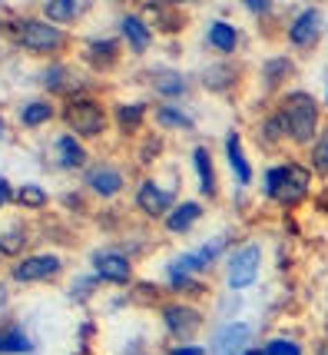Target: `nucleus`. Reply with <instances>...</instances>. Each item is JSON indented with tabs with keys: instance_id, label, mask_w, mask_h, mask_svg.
Segmentation results:
<instances>
[{
	"instance_id": "obj_1",
	"label": "nucleus",
	"mask_w": 328,
	"mask_h": 355,
	"mask_svg": "<svg viewBox=\"0 0 328 355\" xmlns=\"http://www.w3.org/2000/svg\"><path fill=\"white\" fill-rule=\"evenodd\" d=\"M282 123L295 143H312L318 130V103L309 93H289L282 103Z\"/></svg>"
},
{
	"instance_id": "obj_2",
	"label": "nucleus",
	"mask_w": 328,
	"mask_h": 355,
	"mask_svg": "<svg viewBox=\"0 0 328 355\" xmlns=\"http://www.w3.org/2000/svg\"><path fill=\"white\" fill-rule=\"evenodd\" d=\"M266 193L282 206H295L309 193V173L302 166H275L266 173Z\"/></svg>"
},
{
	"instance_id": "obj_3",
	"label": "nucleus",
	"mask_w": 328,
	"mask_h": 355,
	"mask_svg": "<svg viewBox=\"0 0 328 355\" xmlns=\"http://www.w3.org/2000/svg\"><path fill=\"white\" fill-rule=\"evenodd\" d=\"M20 44L33 50V53H57L66 44V37L47 20H24L20 24Z\"/></svg>"
},
{
	"instance_id": "obj_4",
	"label": "nucleus",
	"mask_w": 328,
	"mask_h": 355,
	"mask_svg": "<svg viewBox=\"0 0 328 355\" xmlns=\"http://www.w3.org/2000/svg\"><path fill=\"white\" fill-rule=\"evenodd\" d=\"M259 263H262V249H259V243L239 246L233 252V259H229V286H233V289L252 286V279L259 276Z\"/></svg>"
},
{
	"instance_id": "obj_5",
	"label": "nucleus",
	"mask_w": 328,
	"mask_h": 355,
	"mask_svg": "<svg viewBox=\"0 0 328 355\" xmlns=\"http://www.w3.org/2000/svg\"><path fill=\"white\" fill-rule=\"evenodd\" d=\"M63 116H66V126H73V133H80V137H96V133H103V126H107L103 110L96 107V103H90V100L70 103V107L63 110Z\"/></svg>"
},
{
	"instance_id": "obj_6",
	"label": "nucleus",
	"mask_w": 328,
	"mask_h": 355,
	"mask_svg": "<svg viewBox=\"0 0 328 355\" xmlns=\"http://www.w3.org/2000/svg\"><path fill=\"white\" fill-rule=\"evenodd\" d=\"M318 33H322V14H318L315 7H309V10H302V14L292 20V27H289V40L305 50V46H315Z\"/></svg>"
},
{
	"instance_id": "obj_7",
	"label": "nucleus",
	"mask_w": 328,
	"mask_h": 355,
	"mask_svg": "<svg viewBox=\"0 0 328 355\" xmlns=\"http://www.w3.org/2000/svg\"><path fill=\"white\" fill-rule=\"evenodd\" d=\"M60 259L57 256H30V259H20L14 269V279L20 282H37V279H50L60 272Z\"/></svg>"
},
{
	"instance_id": "obj_8",
	"label": "nucleus",
	"mask_w": 328,
	"mask_h": 355,
	"mask_svg": "<svg viewBox=\"0 0 328 355\" xmlns=\"http://www.w3.org/2000/svg\"><path fill=\"white\" fill-rule=\"evenodd\" d=\"M166 325H170L172 336L192 339V336L199 332V325H203V315L192 309V306H170V309H166Z\"/></svg>"
},
{
	"instance_id": "obj_9",
	"label": "nucleus",
	"mask_w": 328,
	"mask_h": 355,
	"mask_svg": "<svg viewBox=\"0 0 328 355\" xmlns=\"http://www.w3.org/2000/svg\"><path fill=\"white\" fill-rule=\"evenodd\" d=\"M249 336H252V329L246 322L226 325V329L216 336V342H212V352L216 355H239L246 345H249Z\"/></svg>"
},
{
	"instance_id": "obj_10",
	"label": "nucleus",
	"mask_w": 328,
	"mask_h": 355,
	"mask_svg": "<svg viewBox=\"0 0 328 355\" xmlns=\"http://www.w3.org/2000/svg\"><path fill=\"white\" fill-rule=\"evenodd\" d=\"M136 206H140L146 216H166L170 213V206H172V196L170 193H163L153 180H146V183L140 186V193H136Z\"/></svg>"
},
{
	"instance_id": "obj_11",
	"label": "nucleus",
	"mask_w": 328,
	"mask_h": 355,
	"mask_svg": "<svg viewBox=\"0 0 328 355\" xmlns=\"http://www.w3.org/2000/svg\"><path fill=\"white\" fill-rule=\"evenodd\" d=\"M86 183L100 196H116L123 189V173L113 170V166H93V170L86 173Z\"/></svg>"
},
{
	"instance_id": "obj_12",
	"label": "nucleus",
	"mask_w": 328,
	"mask_h": 355,
	"mask_svg": "<svg viewBox=\"0 0 328 355\" xmlns=\"http://www.w3.org/2000/svg\"><path fill=\"white\" fill-rule=\"evenodd\" d=\"M93 269L100 279H113V282H126V279H129V259H126V256H116V252L96 256Z\"/></svg>"
},
{
	"instance_id": "obj_13",
	"label": "nucleus",
	"mask_w": 328,
	"mask_h": 355,
	"mask_svg": "<svg viewBox=\"0 0 328 355\" xmlns=\"http://www.w3.org/2000/svg\"><path fill=\"white\" fill-rule=\"evenodd\" d=\"M123 37L129 40V46H133L136 53H143V50L149 46V40H153V33H149V27H146V20H140L136 14L123 17Z\"/></svg>"
},
{
	"instance_id": "obj_14",
	"label": "nucleus",
	"mask_w": 328,
	"mask_h": 355,
	"mask_svg": "<svg viewBox=\"0 0 328 355\" xmlns=\"http://www.w3.org/2000/svg\"><path fill=\"white\" fill-rule=\"evenodd\" d=\"M86 10H90L86 0H50L47 3V20L70 24V20H77L80 14H86Z\"/></svg>"
},
{
	"instance_id": "obj_15",
	"label": "nucleus",
	"mask_w": 328,
	"mask_h": 355,
	"mask_svg": "<svg viewBox=\"0 0 328 355\" xmlns=\"http://www.w3.org/2000/svg\"><path fill=\"white\" fill-rule=\"evenodd\" d=\"M199 213H203L199 202H183V206H176L170 216H166V230L170 232H186L189 226L199 219Z\"/></svg>"
},
{
	"instance_id": "obj_16",
	"label": "nucleus",
	"mask_w": 328,
	"mask_h": 355,
	"mask_svg": "<svg viewBox=\"0 0 328 355\" xmlns=\"http://www.w3.org/2000/svg\"><path fill=\"white\" fill-rule=\"evenodd\" d=\"M226 153H229V166L235 170V180L246 186L252 180V170L249 163H246V156H242V146H239V133H229L226 137Z\"/></svg>"
},
{
	"instance_id": "obj_17",
	"label": "nucleus",
	"mask_w": 328,
	"mask_h": 355,
	"mask_svg": "<svg viewBox=\"0 0 328 355\" xmlns=\"http://www.w3.org/2000/svg\"><path fill=\"white\" fill-rule=\"evenodd\" d=\"M196 170H199V186H203L206 196H216V170H212V159H209V150L206 146H196Z\"/></svg>"
},
{
	"instance_id": "obj_18",
	"label": "nucleus",
	"mask_w": 328,
	"mask_h": 355,
	"mask_svg": "<svg viewBox=\"0 0 328 355\" xmlns=\"http://www.w3.org/2000/svg\"><path fill=\"white\" fill-rule=\"evenodd\" d=\"M209 44L216 46L219 53H233L235 44H239V33L229 27V24H222V20H216L212 27H209Z\"/></svg>"
},
{
	"instance_id": "obj_19",
	"label": "nucleus",
	"mask_w": 328,
	"mask_h": 355,
	"mask_svg": "<svg viewBox=\"0 0 328 355\" xmlns=\"http://www.w3.org/2000/svg\"><path fill=\"white\" fill-rule=\"evenodd\" d=\"M57 150H60L63 166H83V163H86V150H83V146H80V139H73L70 133L57 139Z\"/></svg>"
},
{
	"instance_id": "obj_20",
	"label": "nucleus",
	"mask_w": 328,
	"mask_h": 355,
	"mask_svg": "<svg viewBox=\"0 0 328 355\" xmlns=\"http://www.w3.org/2000/svg\"><path fill=\"white\" fill-rule=\"evenodd\" d=\"M14 200L20 202V206H30V209H40V206H47V189H40V186H20L14 193Z\"/></svg>"
},
{
	"instance_id": "obj_21",
	"label": "nucleus",
	"mask_w": 328,
	"mask_h": 355,
	"mask_svg": "<svg viewBox=\"0 0 328 355\" xmlns=\"http://www.w3.org/2000/svg\"><path fill=\"white\" fill-rule=\"evenodd\" d=\"M153 87H156L163 96H179V93L186 90V80L179 77V73H172V70H163V73L153 80Z\"/></svg>"
},
{
	"instance_id": "obj_22",
	"label": "nucleus",
	"mask_w": 328,
	"mask_h": 355,
	"mask_svg": "<svg viewBox=\"0 0 328 355\" xmlns=\"http://www.w3.org/2000/svg\"><path fill=\"white\" fill-rule=\"evenodd\" d=\"M312 166H315V173L328 176V126L315 137V143H312Z\"/></svg>"
},
{
	"instance_id": "obj_23",
	"label": "nucleus",
	"mask_w": 328,
	"mask_h": 355,
	"mask_svg": "<svg viewBox=\"0 0 328 355\" xmlns=\"http://www.w3.org/2000/svg\"><path fill=\"white\" fill-rule=\"evenodd\" d=\"M159 126H170V130H192V120H189L186 113H179L176 107H163L156 113Z\"/></svg>"
},
{
	"instance_id": "obj_24",
	"label": "nucleus",
	"mask_w": 328,
	"mask_h": 355,
	"mask_svg": "<svg viewBox=\"0 0 328 355\" xmlns=\"http://www.w3.org/2000/svg\"><path fill=\"white\" fill-rule=\"evenodd\" d=\"M30 349H33L30 339H27L20 329L7 332V336H0V352H30Z\"/></svg>"
},
{
	"instance_id": "obj_25",
	"label": "nucleus",
	"mask_w": 328,
	"mask_h": 355,
	"mask_svg": "<svg viewBox=\"0 0 328 355\" xmlns=\"http://www.w3.org/2000/svg\"><path fill=\"white\" fill-rule=\"evenodd\" d=\"M203 83L209 90H222V87L233 83V70H229V67H209L203 73Z\"/></svg>"
},
{
	"instance_id": "obj_26",
	"label": "nucleus",
	"mask_w": 328,
	"mask_h": 355,
	"mask_svg": "<svg viewBox=\"0 0 328 355\" xmlns=\"http://www.w3.org/2000/svg\"><path fill=\"white\" fill-rule=\"evenodd\" d=\"M292 70H295V67H292V60H285V57H275V60L266 63V80L272 83V87H275L279 80L292 77Z\"/></svg>"
},
{
	"instance_id": "obj_27",
	"label": "nucleus",
	"mask_w": 328,
	"mask_h": 355,
	"mask_svg": "<svg viewBox=\"0 0 328 355\" xmlns=\"http://www.w3.org/2000/svg\"><path fill=\"white\" fill-rule=\"evenodd\" d=\"M50 103H30V107H24V113H20V120H24V126H40L50 120Z\"/></svg>"
},
{
	"instance_id": "obj_28",
	"label": "nucleus",
	"mask_w": 328,
	"mask_h": 355,
	"mask_svg": "<svg viewBox=\"0 0 328 355\" xmlns=\"http://www.w3.org/2000/svg\"><path fill=\"white\" fill-rule=\"evenodd\" d=\"M143 113H146V107H143V103H133V107H120V110H116V120H120V126H123V130H136V126L143 123Z\"/></svg>"
},
{
	"instance_id": "obj_29",
	"label": "nucleus",
	"mask_w": 328,
	"mask_h": 355,
	"mask_svg": "<svg viewBox=\"0 0 328 355\" xmlns=\"http://www.w3.org/2000/svg\"><path fill=\"white\" fill-rule=\"evenodd\" d=\"M219 249H226V236H216L212 243H206L199 252H196V259H199V266H209L212 263V256H216Z\"/></svg>"
},
{
	"instance_id": "obj_30",
	"label": "nucleus",
	"mask_w": 328,
	"mask_h": 355,
	"mask_svg": "<svg viewBox=\"0 0 328 355\" xmlns=\"http://www.w3.org/2000/svg\"><path fill=\"white\" fill-rule=\"evenodd\" d=\"M24 243H27V236H24V230L20 232H7V236H0V252H20L24 249Z\"/></svg>"
},
{
	"instance_id": "obj_31",
	"label": "nucleus",
	"mask_w": 328,
	"mask_h": 355,
	"mask_svg": "<svg viewBox=\"0 0 328 355\" xmlns=\"http://www.w3.org/2000/svg\"><path fill=\"white\" fill-rule=\"evenodd\" d=\"M262 355H302V349H298L295 342H282V339H275V342H268L266 349H262Z\"/></svg>"
},
{
	"instance_id": "obj_32",
	"label": "nucleus",
	"mask_w": 328,
	"mask_h": 355,
	"mask_svg": "<svg viewBox=\"0 0 328 355\" xmlns=\"http://www.w3.org/2000/svg\"><path fill=\"white\" fill-rule=\"evenodd\" d=\"M172 355H203V349L199 345H189V349H176Z\"/></svg>"
},
{
	"instance_id": "obj_33",
	"label": "nucleus",
	"mask_w": 328,
	"mask_h": 355,
	"mask_svg": "<svg viewBox=\"0 0 328 355\" xmlns=\"http://www.w3.org/2000/svg\"><path fill=\"white\" fill-rule=\"evenodd\" d=\"M7 196H10V189H7V183H3V180H0V206H3V202H7Z\"/></svg>"
},
{
	"instance_id": "obj_34",
	"label": "nucleus",
	"mask_w": 328,
	"mask_h": 355,
	"mask_svg": "<svg viewBox=\"0 0 328 355\" xmlns=\"http://www.w3.org/2000/svg\"><path fill=\"white\" fill-rule=\"evenodd\" d=\"M7 299H10V295H7V286H3V282H0V309H3V306H7Z\"/></svg>"
},
{
	"instance_id": "obj_35",
	"label": "nucleus",
	"mask_w": 328,
	"mask_h": 355,
	"mask_svg": "<svg viewBox=\"0 0 328 355\" xmlns=\"http://www.w3.org/2000/svg\"><path fill=\"white\" fill-rule=\"evenodd\" d=\"M318 355H328V345H322V352H318Z\"/></svg>"
},
{
	"instance_id": "obj_36",
	"label": "nucleus",
	"mask_w": 328,
	"mask_h": 355,
	"mask_svg": "<svg viewBox=\"0 0 328 355\" xmlns=\"http://www.w3.org/2000/svg\"><path fill=\"white\" fill-rule=\"evenodd\" d=\"M249 355H262V352H249Z\"/></svg>"
},
{
	"instance_id": "obj_37",
	"label": "nucleus",
	"mask_w": 328,
	"mask_h": 355,
	"mask_svg": "<svg viewBox=\"0 0 328 355\" xmlns=\"http://www.w3.org/2000/svg\"><path fill=\"white\" fill-rule=\"evenodd\" d=\"M0 256H3V252H0Z\"/></svg>"
},
{
	"instance_id": "obj_38",
	"label": "nucleus",
	"mask_w": 328,
	"mask_h": 355,
	"mask_svg": "<svg viewBox=\"0 0 328 355\" xmlns=\"http://www.w3.org/2000/svg\"><path fill=\"white\" fill-rule=\"evenodd\" d=\"M325 103H328V100H325Z\"/></svg>"
}]
</instances>
